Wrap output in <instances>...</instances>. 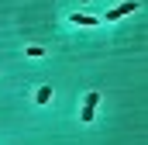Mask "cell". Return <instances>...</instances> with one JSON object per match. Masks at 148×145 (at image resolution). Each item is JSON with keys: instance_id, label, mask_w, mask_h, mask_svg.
<instances>
[{"instance_id": "obj_1", "label": "cell", "mask_w": 148, "mask_h": 145, "mask_svg": "<svg viewBox=\"0 0 148 145\" xmlns=\"http://www.w3.org/2000/svg\"><path fill=\"white\" fill-rule=\"evenodd\" d=\"M97 107H100V90H90V93L83 97V110H79V117L90 124V121L97 117Z\"/></svg>"}, {"instance_id": "obj_2", "label": "cell", "mask_w": 148, "mask_h": 145, "mask_svg": "<svg viewBox=\"0 0 148 145\" xmlns=\"http://www.w3.org/2000/svg\"><path fill=\"white\" fill-rule=\"evenodd\" d=\"M138 7H141L138 0H124V3H117V7H110V10H107L103 17H107V21H121V17H127V14H134Z\"/></svg>"}, {"instance_id": "obj_3", "label": "cell", "mask_w": 148, "mask_h": 145, "mask_svg": "<svg viewBox=\"0 0 148 145\" xmlns=\"http://www.w3.org/2000/svg\"><path fill=\"white\" fill-rule=\"evenodd\" d=\"M69 21H73L76 28H100V17H93V14H83V10H73V14H69Z\"/></svg>"}, {"instance_id": "obj_4", "label": "cell", "mask_w": 148, "mask_h": 145, "mask_svg": "<svg viewBox=\"0 0 148 145\" xmlns=\"http://www.w3.org/2000/svg\"><path fill=\"white\" fill-rule=\"evenodd\" d=\"M35 100L41 104V107H45V104L52 100V86H48V83H45V86H38V90H35Z\"/></svg>"}, {"instance_id": "obj_5", "label": "cell", "mask_w": 148, "mask_h": 145, "mask_svg": "<svg viewBox=\"0 0 148 145\" xmlns=\"http://www.w3.org/2000/svg\"><path fill=\"white\" fill-rule=\"evenodd\" d=\"M24 55H28V59H41V55H45V48H41V45H28V48H24Z\"/></svg>"}, {"instance_id": "obj_6", "label": "cell", "mask_w": 148, "mask_h": 145, "mask_svg": "<svg viewBox=\"0 0 148 145\" xmlns=\"http://www.w3.org/2000/svg\"><path fill=\"white\" fill-rule=\"evenodd\" d=\"M79 3H90V0H79Z\"/></svg>"}]
</instances>
